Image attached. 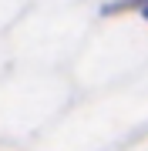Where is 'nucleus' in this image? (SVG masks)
Segmentation results:
<instances>
[{
  "label": "nucleus",
  "instance_id": "1",
  "mask_svg": "<svg viewBox=\"0 0 148 151\" xmlns=\"http://www.w3.org/2000/svg\"><path fill=\"white\" fill-rule=\"evenodd\" d=\"M142 14H145V17H148V4H145V7H142Z\"/></svg>",
  "mask_w": 148,
  "mask_h": 151
}]
</instances>
